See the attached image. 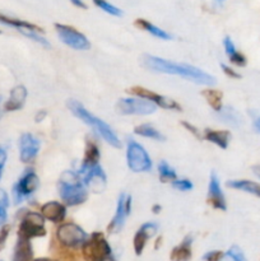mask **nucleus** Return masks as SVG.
Here are the masks:
<instances>
[{
  "label": "nucleus",
  "mask_w": 260,
  "mask_h": 261,
  "mask_svg": "<svg viewBox=\"0 0 260 261\" xmlns=\"http://www.w3.org/2000/svg\"><path fill=\"white\" fill-rule=\"evenodd\" d=\"M130 211H132V198L126 195H121L119 199V204H117L116 214H115L114 219L107 227V231L110 233H117L124 226V222L130 214Z\"/></svg>",
  "instance_id": "nucleus-11"
},
{
  "label": "nucleus",
  "mask_w": 260,
  "mask_h": 261,
  "mask_svg": "<svg viewBox=\"0 0 260 261\" xmlns=\"http://www.w3.org/2000/svg\"><path fill=\"white\" fill-rule=\"evenodd\" d=\"M45 116H46V112L45 111H40V114H37V116H36V122L42 121V119Z\"/></svg>",
  "instance_id": "nucleus-40"
},
{
  "label": "nucleus",
  "mask_w": 260,
  "mask_h": 261,
  "mask_svg": "<svg viewBox=\"0 0 260 261\" xmlns=\"http://www.w3.org/2000/svg\"><path fill=\"white\" fill-rule=\"evenodd\" d=\"M134 133L138 135H142L144 138H150V139H155V140H165V137L161 134L158 130H155L154 127L150 126L148 124H143V125H138L135 126Z\"/></svg>",
  "instance_id": "nucleus-26"
},
{
  "label": "nucleus",
  "mask_w": 260,
  "mask_h": 261,
  "mask_svg": "<svg viewBox=\"0 0 260 261\" xmlns=\"http://www.w3.org/2000/svg\"><path fill=\"white\" fill-rule=\"evenodd\" d=\"M59 241L68 247H75L86 242L87 234L83 229L74 223L61 224L56 232Z\"/></svg>",
  "instance_id": "nucleus-8"
},
{
  "label": "nucleus",
  "mask_w": 260,
  "mask_h": 261,
  "mask_svg": "<svg viewBox=\"0 0 260 261\" xmlns=\"http://www.w3.org/2000/svg\"><path fill=\"white\" fill-rule=\"evenodd\" d=\"M162 241V239H158V241L155 242V249H158V247H160V242Z\"/></svg>",
  "instance_id": "nucleus-47"
},
{
  "label": "nucleus",
  "mask_w": 260,
  "mask_h": 261,
  "mask_svg": "<svg viewBox=\"0 0 260 261\" xmlns=\"http://www.w3.org/2000/svg\"><path fill=\"white\" fill-rule=\"evenodd\" d=\"M191 239L190 237H186L185 241L180 245V246L175 247V249L171 251L170 259L171 261H188L191 257Z\"/></svg>",
  "instance_id": "nucleus-22"
},
{
  "label": "nucleus",
  "mask_w": 260,
  "mask_h": 261,
  "mask_svg": "<svg viewBox=\"0 0 260 261\" xmlns=\"http://www.w3.org/2000/svg\"><path fill=\"white\" fill-rule=\"evenodd\" d=\"M130 94H134V96H138L139 98L147 99V101L152 102L153 105H157V106L162 107V109H167V110H178L180 111L181 107L178 106V103L173 99L167 98L165 96H161V94L154 93V92L149 91V89L144 88V87H132V88L127 89Z\"/></svg>",
  "instance_id": "nucleus-10"
},
{
  "label": "nucleus",
  "mask_w": 260,
  "mask_h": 261,
  "mask_svg": "<svg viewBox=\"0 0 260 261\" xmlns=\"http://www.w3.org/2000/svg\"><path fill=\"white\" fill-rule=\"evenodd\" d=\"M223 46H224V50H226V53L228 54V56H231L232 54L236 53V48H235V45L233 42L231 41V38L229 37H226L223 41Z\"/></svg>",
  "instance_id": "nucleus-36"
},
{
  "label": "nucleus",
  "mask_w": 260,
  "mask_h": 261,
  "mask_svg": "<svg viewBox=\"0 0 260 261\" xmlns=\"http://www.w3.org/2000/svg\"><path fill=\"white\" fill-rule=\"evenodd\" d=\"M60 196L68 205H79L87 200V191L79 182V177L71 171H66L59 181Z\"/></svg>",
  "instance_id": "nucleus-3"
},
{
  "label": "nucleus",
  "mask_w": 260,
  "mask_h": 261,
  "mask_svg": "<svg viewBox=\"0 0 260 261\" xmlns=\"http://www.w3.org/2000/svg\"><path fill=\"white\" fill-rule=\"evenodd\" d=\"M252 171H254V173H255V175H256L257 177L260 178V165H257V166H254V167H252Z\"/></svg>",
  "instance_id": "nucleus-42"
},
{
  "label": "nucleus",
  "mask_w": 260,
  "mask_h": 261,
  "mask_svg": "<svg viewBox=\"0 0 260 261\" xmlns=\"http://www.w3.org/2000/svg\"><path fill=\"white\" fill-rule=\"evenodd\" d=\"M68 107L70 109V111L73 112V115H75L78 119H81L82 121L86 122L88 126H91L94 132L98 135H101L110 145L115 148L121 147V143H120L119 138L115 134L114 130L109 126L105 121H102L101 119L96 117L94 115H92L91 112L87 111L83 107V105L79 103L78 101H74V99H70L68 101Z\"/></svg>",
  "instance_id": "nucleus-2"
},
{
  "label": "nucleus",
  "mask_w": 260,
  "mask_h": 261,
  "mask_svg": "<svg viewBox=\"0 0 260 261\" xmlns=\"http://www.w3.org/2000/svg\"><path fill=\"white\" fill-rule=\"evenodd\" d=\"M99 161V149L93 142H87L86 150H84V160H83V170H89L96 166H98Z\"/></svg>",
  "instance_id": "nucleus-17"
},
{
  "label": "nucleus",
  "mask_w": 260,
  "mask_h": 261,
  "mask_svg": "<svg viewBox=\"0 0 260 261\" xmlns=\"http://www.w3.org/2000/svg\"><path fill=\"white\" fill-rule=\"evenodd\" d=\"M127 166L134 172H143L148 171L152 167V162L142 145L138 144L134 140H130L127 144V153H126Z\"/></svg>",
  "instance_id": "nucleus-5"
},
{
  "label": "nucleus",
  "mask_w": 260,
  "mask_h": 261,
  "mask_svg": "<svg viewBox=\"0 0 260 261\" xmlns=\"http://www.w3.org/2000/svg\"><path fill=\"white\" fill-rule=\"evenodd\" d=\"M204 96V98L206 99V102L209 103V106L213 110H216L217 112H219L222 110V98H223V94L222 92L216 91V89H205V91L201 92Z\"/></svg>",
  "instance_id": "nucleus-24"
},
{
  "label": "nucleus",
  "mask_w": 260,
  "mask_h": 261,
  "mask_svg": "<svg viewBox=\"0 0 260 261\" xmlns=\"http://www.w3.org/2000/svg\"><path fill=\"white\" fill-rule=\"evenodd\" d=\"M45 219L38 213H28L19 227V239L31 240L33 237H43L46 234Z\"/></svg>",
  "instance_id": "nucleus-6"
},
{
  "label": "nucleus",
  "mask_w": 260,
  "mask_h": 261,
  "mask_svg": "<svg viewBox=\"0 0 260 261\" xmlns=\"http://www.w3.org/2000/svg\"><path fill=\"white\" fill-rule=\"evenodd\" d=\"M142 64L144 68L149 70L157 71V73H166V74H175V75L183 76V78L193 81L199 84H211L216 83V78L205 71L200 70L199 68L189 64H178L175 61L166 60V59L157 58V56L144 55L142 58Z\"/></svg>",
  "instance_id": "nucleus-1"
},
{
  "label": "nucleus",
  "mask_w": 260,
  "mask_h": 261,
  "mask_svg": "<svg viewBox=\"0 0 260 261\" xmlns=\"http://www.w3.org/2000/svg\"><path fill=\"white\" fill-rule=\"evenodd\" d=\"M135 25L139 28H143V30L148 31V32L152 33V35L155 36V37L161 38V40H170L171 38V36L168 35L166 31L155 27L154 24H152V23H149L148 20H145V19H137L135 20Z\"/></svg>",
  "instance_id": "nucleus-23"
},
{
  "label": "nucleus",
  "mask_w": 260,
  "mask_h": 261,
  "mask_svg": "<svg viewBox=\"0 0 260 261\" xmlns=\"http://www.w3.org/2000/svg\"><path fill=\"white\" fill-rule=\"evenodd\" d=\"M8 234H9V226H4L2 228V231H0V250L4 247L5 241L8 239Z\"/></svg>",
  "instance_id": "nucleus-37"
},
{
  "label": "nucleus",
  "mask_w": 260,
  "mask_h": 261,
  "mask_svg": "<svg viewBox=\"0 0 260 261\" xmlns=\"http://www.w3.org/2000/svg\"><path fill=\"white\" fill-rule=\"evenodd\" d=\"M33 251L30 240L19 239L14 251V261H32Z\"/></svg>",
  "instance_id": "nucleus-20"
},
{
  "label": "nucleus",
  "mask_w": 260,
  "mask_h": 261,
  "mask_svg": "<svg viewBox=\"0 0 260 261\" xmlns=\"http://www.w3.org/2000/svg\"><path fill=\"white\" fill-rule=\"evenodd\" d=\"M157 226H155V224H153V223H145L144 226L142 227V228H140V231L143 232V233L145 234V236L148 237V239H149V237H153L154 236L155 233H157Z\"/></svg>",
  "instance_id": "nucleus-34"
},
{
  "label": "nucleus",
  "mask_w": 260,
  "mask_h": 261,
  "mask_svg": "<svg viewBox=\"0 0 260 261\" xmlns=\"http://www.w3.org/2000/svg\"><path fill=\"white\" fill-rule=\"evenodd\" d=\"M254 125H255V129L257 130V132L260 133V117H257L256 120H255V122H254Z\"/></svg>",
  "instance_id": "nucleus-43"
},
{
  "label": "nucleus",
  "mask_w": 260,
  "mask_h": 261,
  "mask_svg": "<svg viewBox=\"0 0 260 261\" xmlns=\"http://www.w3.org/2000/svg\"><path fill=\"white\" fill-rule=\"evenodd\" d=\"M38 184H40V181H38L36 173H27L18 184V193H19V195H30L33 191H36V189L38 188Z\"/></svg>",
  "instance_id": "nucleus-19"
},
{
  "label": "nucleus",
  "mask_w": 260,
  "mask_h": 261,
  "mask_svg": "<svg viewBox=\"0 0 260 261\" xmlns=\"http://www.w3.org/2000/svg\"><path fill=\"white\" fill-rule=\"evenodd\" d=\"M183 125L186 127V129L189 130V132H191V134L195 135L196 138H201L200 134H199V130L196 129L195 126H193V125H190V124H189V122H186V121H183Z\"/></svg>",
  "instance_id": "nucleus-39"
},
{
  "label": "nucleus",
  "mask_w": 260,
  "mask_h": 261,
  "mask_svg": "<svg viewBox=\"0 0 260 261\" xmlns=\"http://www.w3.org/2000/svg\"><path fill=\"white\" fill-rule=\"evenodd\" d=\"M221 261H247V260L240 247L232 246L231 249L228 250V252H227V254H224L223 259H222Z\"/></svg>",
  "instance_id": "nucleus-28"
},
{
  "label": "nucleus",
  "mask_w": 260,
  "mask_h": 261,
  "mask_svg": "<svg viewBox=\"0 0 260 261\" xmlns=\"http://www.w3.org/2000/svg\"><path fill=\"white\" fill-rule=\"evenodd\" d=\"M221 116L224 121L229 122V124L237 125L240 122V116L235 110H232L231 107H226V109H222L221 111Z\"/></svg>",
  "instance_id": "nucleus-29"
},
{
  "label": "nucleus",
  "mask_w": 260,
  "mask_h": 261,
  "mask_svg": "<svg viewBox=\"0 0 260 261\" xmlns=\"http://www.w3.org/2000/svg\"><path fill=\"white\" fill-rule=\"evenodd\" d=\"M71 3H73L74 5H76V7H79V8H83V9H86V8H87V5L84 4L83 2H76V0H73V2H71Z\"/></svg>",
  "instance_id": "nucleus-41"
},
{
  "label": "nucleus",
  "mask_w": 260,
  "mask_h": 261,
  "mask_svg": "<svg viewBox=\"0 0 260 261\" xmlns=\"http://www.w3.org/2000/svg\"><path fill=\"white\" fill-rule=\"evenodd\" d=\"M208 203L213 208L219 209V211H226V200H224L223 193L219 186V180L216 173L211 175V181H209V190H208Z\"/></svg>",
  "instance_id": "nucleus-12"
},
{
  "label": "nucleus",
  "mask_w": 260,
  "mask_h": 261,
  "mask_svg": "<svg viewBox=\"0 0 260 261\" xmlns=\"http://www.w3.org/2000/svg\"><path fill=\"white\" fill-rule=\"evenodd\" d=\"M86 182L88 185L89 190L93 191V193L98 194L106 186V177L103 175V171L99 166H96L93 168H89L88 172H87Z\"/></svg>",
  "instance_id": "nucleus-15"
},
{
  "label": "nucleus",
  "mask_w": 260,
  "mask_h": 261,
  "mask_svg": "<svg viewBox=\"0 0 260 261\" xmlns=\"http://www.w3.org/2000/svg\"><path fill=\"white\" fill-rule=\"evenodd\" d=\"M224 254L222 251H212L208 252V254L204 255L203 259L205 261H221L223 259Z\"/></svg>",
  "instance_id": "nucleus-35"
},
{
  "label": "nucleus",
  "mask_w": 260,
  "mask_h": 261,
  "mask_svg": "<svg viewBox=\"0 0 260 261\" xmlns=\"http://www.w3.org/2000/svg\"><path fill=\"white\" fill-rule=\"evenodd\" d=\"M40 149V142L33 135L24 134L20 139V160L24 163H30L35 160Z\"/></svg>",
  "instance_id": "nucleus-13"
},
{
  "label": "nucleus",
  "mask_w": 260,
  "mask_h": 261,
  "mask_svg": "<svg viewBox=\"0 0 260 261\" xmlns=\"http://www.w3.org/2000/svg\"><path fill=\"white\" fill-rule=\"evenodd\" d=\"M65 214L66 208L63 204L58 203V201L46 203L41 208V216L43 217V219H47V221L54 222V223L63 222V219L65 218Z\"/></svg>",
  "instance_id": "nucleus-14"
},
{
  "label": "nucleus",
  "mask_w": 260,
  "mask_h": 261,
  "mask_svg": "<svg viewBox=\"0 0 260 261\" xmlns=\"http://www.w3.org/2000/svg\"><path fill=\"white\" fill-rule=\"evenodd\" d=\"M221 68H222V70L224 71V74H226V75L231 76V78H235V79L241 78V75H240L239 73H236V71H235L233 69L229 68V66H227V65H224V64H222Z\"/></svg>",
  "instance_id": "nucleus-38"
},
{
  "label": "nucleus",
  "mask_w": 260,
  "mask_h": 261,
  "mask_svg": "<svg viewBox=\"0 0 260 261\" xmlns=\"http://www.w3.org/2000/svg\"><path fill=\"white\" fill-rule=\"evenodd\" d=\"M102 261H115V259L112 256H107L106 259H103Z\"/></svg>",
  "instance_id": "nucleus-46"
},
{
  "label": "nucleus",
  "mask_w": 260,
  "mask_h": 261,
  "mask_svg": "<svg viewBox=\"0 0 260 261\" xmlns=\"http://www.w3.org/2000/svg\"><path fill=\"white\" fill-rule=\"evenodd\" d=\"M33 261H59V260H53V259H46V257H42V259H37Z\"/></svg>",
  "instance_id": "nucleus-45"
},
{
  "label": "nucleus",
  "mask_w": 260,
  "mask_h": 261,
  "mask_svg": "<svg viewBox=\"0 0 260 261\" xmlns=\"http://www.w3.org/2000/svg\"><path fill=\"white\" fill-rule=\"evenodd\" d=\"M148 237L145 236L144 233H143L142 231H138L137 233H135V237H134V251L135 254L138 255V256H140L143 252V250H144V246H145V242H147Z\"/></svg>",
  "instance_id": "nucleus-30"
},
{
  "label": "nucleus",
  "mask_w": 260,
  "mask_h": 261,
  "mask_svg": "<svg viewBox=\"0 0 260 261\" xmlns=\"http://www.w3.org/2000/svg\"><path fill=\"white\" fill-rule=\"evenodd\" d=\"M116 111L121 115H149L155 111V105L143 98H122L117 102Z\"/></svg>",
  "instance_id": "nucleus-7"
},
{
  "label": "nucleus",
  "mask_w": 260,
  "mask_h": 261,
  "mask_svg": "<svg viewBox=\"0 0 260 261\" xmlns=\"http://www.w3.org/2000/svg\"><path fill=\"white\" fill-rule=\"evenodd\" d=\"M172 186L180 191H188L193 189V184L189 180H175L172 182Z\"/></svg>",
  "instance_id": "nucleus-33"
},
{
  "label": "nucleus",
  "mask_w": 260,
  "mask_h": 261,
  "mask_svg": "<svg viewBox=\"0 0 260 261\" xmlns=\"http://www.w3.org/2000/svg\"><path fill=\"white\" fill-rule=\"evenodd\" d=\"M94 5L98 8H101L102 10H105V12L110 13V14H112V15H117V17H119V15L122 14V12L119 9V8L114 7V5L109 4V3H106V2H101V0L98 2V0H94Z\"/></svg>",
  "instance_id": "nucleus-31"
},
{
  "label": "nucleus",
  "mask_w": 260,
  "mask_h": 261,
  "mask_svg": "<svg viewBox=\"0 0 260 261\" xmlns=\"http://www.w3.org/2000/svg\"><path fill=\"white\" fill-rule=\"evenodd\" d=\"M0 22L3 23H7V24L10 25H14V27H18L19 30H28V31H32V32H42L40 27L35 24H31V23L24 22V20H19V19H14V18H10L7 17V15L2 14L0 13Z\"/></svg>",
  "instance_id": "nucleus-25"
},
{
  "label": "nucleus",
  "mask_w": 260,
  "mask_h": 261,
  "mask_svg": "<svg viewBox=\"0 0 260 261\" xmlns=\"http://www.w3.org/2000/svg\"><path fill=\"white\" fill-rule=\"evenodd\" d=\"M158 171H160V178L161 181L166 182V181H175L176 180V172L172 168L168 166L167 162L162 161V162L158 165Z\"/></svg>",
  "instance_id": "nucleus-27"
},
{
  "label": "nucleus",
  "mask_w": 260,
  "mask_h": 261,
  "mask_svg": "<svg viewBox=\"0 0 260 261\" xmlns=\"http://www.w3.org/2000/svg\"><path fill=\"white\" fill-rule=\"evenodd\" d=\"M25 98H27V89L23 86L15 87L10 93V98L5 103V110L7 111H14V110L20 109L24 105Z\"/></svg>",
  "instance_id": "nucleus-16"
},
{
  "label": "nucleus",
  "mask_w": 260,
  "mask_h": 261,
  "mask_svg": "<svg viewBox=\"0 0 260 261\" xmlns=\"http://www.w3.org/2000/svg\"><path fill=\"white\" fill-rule=\"evenodd\" d=\"M229 133L228 132H222V130H211L206 129L204 133V139H206L208 142L214 143L216 145H218L222 149H226L228 147L229 142Z\"/></svg>",
  "instance_id": "nucleus-18"
},
{
  "label": "nucleus",
  "mask_w": 260,
  "mask_h": 261,
  "mask_svg": "<svg viewBox=\"0 0 260 261\" xmlns=\"http://www.w3.org/2000/svg\"><path fill=\"white\" fill-rule=\"evenodd\" d=\"M152 211L154 212V213H158V212H161V206L160 205H154V206H153Z\"/></svg>",
  "instance_id": "nucleus-44"
},
{
  "label": "nucleus",
  "mask_w": 260,
  "mask_h": 261,
  "mask_svg": "<svg viewBox=\"0 0 260 261\" xmlns=\"http://www.w3.org/2000/svg\"><path fill=\"white\" fill-rule=\"evenodd\" d=\"M227 186L232 189H237V190L246 191V193L252 194V195L260 198V184L254 182V181L249 180H235L228 181Z\"/></svg>",
  "instance_id": "nucleus-21"
},
{
  "label": "nucleus",
  "mask_w": 260,
  "mask_h": 261,
  "mask_svg": "<svg viewBox=\"0 0 260 261\" xmlns=\"http://www.w3.org/2000/svg\"><path fill=\"white\" fill-rule=\"evenodd\" d=\"M55 28L58 31L59 37L61 38V41L65 45L70 46L75 50H87V48H89V42L86 36L78 32L75 28L64 24H55Z\"/></svg>",
  "instance_id": "nucleus-9"
},
{
  "label": "nucleus",
  "mask_w": 260,
  "mask_h": 261,
  "mask_svg": "<svg viewBox=\"0 0 260 261\" xmlns=\"http://www.w3.org/2000/svg\"><path fill=\"white\" fill-rule=\"evenodd\" d=\"M86 261H102L111 255V249L102 233H93L82 247Z\"/></svg>",
  "instance_id": "nucleus-4"
},
{
  "label": "nucleus",
  "mask_w": 260,
  "mask_h": 261,
  "mask_svg": "<svg viewBox=\"0 0 260 261\" xmlns=\"http://www.w3.org/2000/svg\"><path fill=\"white\" fill-rule=\"evenodd\" d=\"M229 60H231L232 64H235V65L237 66H245L247 61L246 58H245V55H242V54L239 53V51L232 54V55L229 56Z\"/></svg>",
  "instance_id": "nucleus-32"
}]
</instances>
